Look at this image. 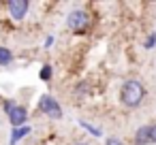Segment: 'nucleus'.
I'll return each instance as SVG.
<instances>
[{"label":"nucleus","mask_w":156,"mask_h":145,"mask_svg":"<svg viewBox=\"0 0 156 145\" xmlns=\"http://www.w3.org/2000/svg\"><path fill=\"white\" fill-rule=\"evenodd\" d=\"M147 98V88L141 79L137 77H126L122 83H120V90H118V100L124 109H139Z\"/></svg>","instance_id":"obj_1"},{"label":"nucleus","mask_w":156,"mask_h":145,"mask_svg":"<svg viewBox=\"0 0 156 145\" xmlns=\"http://www.w3.org/2000/svg\"><path fill=\"white\" fill-rule=\"evenodd\" d=\"M94 13L86 7H77V9H71L66 13V30L75 36H83L88 32H92L94 28Z\"/></svg>","instance_id":"obj_2"},{"label":"nucleus","mask_w":156,"mask_h":145,"mask_svg":"<svg viewBox=\"0 0 156 145\" xmlns=\"http://www.w3.org/2000/svg\"><path fill=\"white\" fill-rule=\"evenodd\" d=\"M0 7L7 11V17L13 24H22L30 15L32 2H30V0H7V2H0Z\"/></svg>","instance_id":"obj_3"},{"label":"nucleus","mask_w":156,"mask_h":145,"mask_svg":"<svg viewBox=\"0 0 156 145\" xmlns=\"http://www.w3.org/2000/svg\"><path fill=\"white\" fill-rule=\"evenodd\" d=\"M37 111L49 119H62L64 117V111H62V105L58 102L56 96L51 94H41L39 100H37Z\"/></svg>","instance_id":"obj_4"},{"label":"nucleus","mask_w":156,"mask_h":145,"mask_svg":"<svg viewBox=\"0 0 156 145\" xmlns=\"http://www.w3.org/2000/svg\"><path fill=\"white\" fill-rule=\"evenodd\" d=\"M28 117H30L28 107H26V105H22V102H17V105H15V109L7 115V119H9V124H11V128L28 126Z\"/></svg>","instance_id":"obj_5"},{"label":"nucleus","mask_w":156,"mask_h":145,"mask_svg":"<svg viewBox=\"0 0 156 145\" xmlns=\"http://www.w3.org/2000/svg\"><path fill=\"white\" fill-rule=\"evenodd\" d=\"M130 145H152L150 143V124H141L137 126V130L133 132V141Z\"/></svg>","instance_id":"obj_6"},{"label":"nucleus","mask_w":156,"mask_h":145,"mask_svg":"<svg viewBox=\"0 0 156 145\" xmlns=\"http://www.w3.org/2000/svg\"><path fill=\"white\" fill-rule=\"evenodd\" d=\"M32 132V126H20V128H11V134H9V145H20L28 134Z\"/></svg>","instance_id":"obj_7"},{"label":"nucleus","mask_w":156,"mask_h":145,"mask_svg":"<svg viewBox=\"0 0 156 145\" xmlns=\"http://www.w3.org/2000/svg\"><path fill=\"white\" fill-rule=\"evenodd\" d=\"M92 94H94V85L90 81H77L75 88H73V96L79 98V100H83V98H88Z\"/></svg>","instance_id":"obj_8"},{"label":"nucleus","mask_w":156,"mask_h":145,"mask_svg":"<svg viewBox=\"0 0 156 145\" xmlns=\"http://www.w3.org/2000/svg\"><path fill=\"white\" fill-rule=\"evenodd\" d=\"M77 124H79V128H81V130H86V132H88L90 136H94V139H103V136H105L103 128H98V126L90 124L88 119H77Z\"/></svg>","instance_id":"obj_9"},{"label":"nucleus","mask_w":156,"mask_h":145,"mask_svg":"<svg viewBox=\"0 0 156 145\" xmlns=\"http://www.w3.org/2000/svg\"><path fill=\"white\" fill-rule=\"evenodd\" d=\"M15 62V54L11 47L7 45H0V66H11Z\"/></svg>","instance_id":"obj_10"},{"label":"nucleus","mask_w":156,"mask_h":145,"mask_svg":"<svg viewBox=\"0 0 156 145\" xmlns=\"http://www.w3.org/2000/svg\"><path fill=\"white\" fill-rule=\"evenodd\" d=\"M39 79H41L43 83H51V79H54V66H51L49 62H43V64H41V68H39Z\"/></svg>","instance_id":"obj_11"},{"label":"nucleus","mask_w":156,"mask_h":145,"mask_svg":"<svg viewBox=\"0 0 156 145\" xmlns=\"http://www.w3.org/2000/svg\"><path fill=\"white\" fill-rule=\"evenodd\" d=\"M141 47H143V51H152V49H156V30H147V32L143 34Z\"/></svg>","instance_id":"obj_12"},{"label":"nucleus","mask_w":156,"mask_h":145,"mask_svg":"<svg viewBox=\"0 0 156 145\" xmlns=\"http://www.w3.org/2000/svg\"><path fill=\"white\" fill-rule=\"evenodd\" d=\"M0 105H2V113H5V115H9V113L15 109L17 100H15V98H2V100H0Z\"/></svg>","instance_id":"obj_13"},{"label":"nucleus","mask_w":156,"mask_h":145,"mask_svg":"<svg viewBox=\"0 0 156 145\" xmlns=\"http://www.w3.org/2000/svg\"><path fill=\"white\" fill-rule=\"evenodd\" d=\"M105 145H126L120 136H115V134H111V136H105Z\"/></svg>","instance_id":"obj_14"},{"label":"nucleus","mask_w":156,"mask_h":145,"mask_svg":"<svg viewBox=\"0 0 156 145\" xmlns=\"http://www.w3.org/2000/svg\"><path fill=\"white\" fill-rule=\"evenodd\" d=\"M54 43H56V36H54V34H47L45 41H43V49H51Z\"/></svg>","instance_id":"obj_15"},{"label":"nucleus","mask_w":156,"mask_h":145,"mask_svg":"<svg viewBox=\"0 0 156 145\" xmlns=\"http://www.w3.org/2000/svg\"><path fill=\"white\" fill-rule=\"evenodd\" d=\"M150 143H152V145H156V122H152V124H150Z\"/></svg>","instance_id":"obj_16"},{"label":"nucleus","mask_w":156,"mask_h":145,"mask_svg":"<svg viewBox=\"0 0 156 145\" xmlns=\"http://www.w3.org/2000/svg\"><path fill=\"white\" fill-rule=\"evenodd\" d=\"M73 145H92V143H90V141H83V139H79V141H75Z\"/></svg>","instance_id":"obj_17"}]
</instances>
